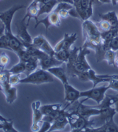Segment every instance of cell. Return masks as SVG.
I'll return each mask as SVG.
<instances>
[{"label": "cell", "instance_id": "28", "mask_svg": "<svg viewBox=\"0 0 118 132\" xmlns=\"http://www.w3.org/2000/svg\"><path fill=\"white\" fill-rule=\"evenodd\" d=\"M116 59V52H115L110 48L105 51L103 60L107 62L109 66H114L115 67Z\"/></svg>", "mask_w": 118, "mask_h": 132}, {"label": "cell", "instance_id": "26", "mask_svg": "<svg viewBox=\"0 0 118 132\" xmlns=\"http://www.w3.org/2000/svg\"><path fill=\"white\" fill-rule=\"evenodd\" d=\"M40 66V60L39 59L35 58V57H32L28 62L25 63V74L26 75H30L31 73H32L33 71H35V70H37L38 67Z\"/></svg>", "mask_w": 118, "mask_h": 132}, {"label": "cell", "instance_id": "39", "mask_svg": "<svg viewBox=\"0 0 118 132\" xmlns=\"http://www.w3.org/2000/svg\"><path fill=\"white\" fill-rule=\"evenodd\" d=\"M109 85L110 86V89L118 91V80H110L109 81Z\"/></svg>", "mask_w": 118, "mask_h": 132}, {"label": "cell", "instance_id": "36", "mask_svg": "<svg viewBox=\"0 0 118 132\" xmlns=\"http://www.w3.org/2000/svg\"><path fill=\"white\" fill-rule=\"evenodd\" d=\"M20 75H14V74H10L9 78V82L11 86H16L17 84H20L21 81Z\"/></svg>", "mask_w": 118, "mask_h": 132}, {"label": "cell", "instance_id": "5", "mask_svg": "<svg viewBox=\"0 0 118 132\" xmlns=\"http://www.w3.org/2000/svg\"><path fill=\"white\" fill-rule=\"evenodd\" d=\"M78 79L81 81H91L92 87H95L101 82H109L110 80H118V75H97L92 68L79 75Z\"/></svg>", "mask_w": 118, "mask_h": 132}, {"label": "cell", "instance_id": "21", "mask_svg": "<svg viewBox=\"0 0 118 132\" xmlns=\"http://www.w3.org/2000/svg\"><path fill=\"white\" fill-rule=\"evenodd\" d=\"M62 65L51 67V68L48 69L47 70H48L53 76H54L55 78H57V79L60 80L61 82L62 83V85H65V84L68 82V81L66 66L65 67V66H62Z\"/></svg>", "mask_w": 118, "mask_h": 132}, {"label": "cell", "instance_id": "40", "mask_svg": "<svg viewBox=\"0 0 118 132\" xmlns=\"http://www.w3.org/2000/svg\"><path fill=\"white\" fill-rule=\"evenodd\" d=\"M5 31H6L5 26H4V24L3 23V21H1V22H0V37L5 34Z\"/></svg>", "mask_w": 118, "mask_h": 132}, {"label": "cell", "instance_id": "29", "mask_svg": "<svg viewBox=\"0 0 118 132\" xmlns=\"http://www.w3.org/2000/svg\"><path fill=\"white\" fill-rule=\"evenodd\" d=\"M70 53H71V49H62L58 52H56L54 54V56L59 61H61L64 63H66L69 59Z\"/></svg>", "mask_w": 118, "mask_h": 132}, {"label": "cell", "instance_id": "31", "mask_svg": "<svg viewBox=\"0 0 118 132\" xmlns=\"http://www.w3.org/2000/svg\"><path fill=\"white\" fill-rule=\"evenodd\" d=\"M5 132H17L18 130L14 127V120L12 119H9L8 120L3 122V129Z\"/></svg>", "mask_w": 118, "mask_h": 132}, {"label": "cell", "instance_id": "13", "mask_svg": "<svg viewBox=\"0 0 118 132\" xmlns=\"http://www.w3.org/2000/svg\"><path fill=\"white\" fill-rule=\"evenodd\" d=\"M35 47H38L39 49L43 51V52L48 54L50 55H54L55 52L54 47L51 46V44L49 43V41L46 39V37L43 35H39L35 37L32 39V43Z\"/></svg>", "mask_w": 118, "mask_h": 132}, {"label": "cell", "instance_id": "9", "mask_svg": "<svg viewBox=\"0 0 118 132\" xmlns=\"http://www.w3.org/2000/svg\"><path fill=\"white\" fill-rule=\"evenodd\" d=\"M23 8H25V6L24 5L17 4L11 6L9 10L6 11L0 12V21H2L5 26V29H6L5 32L7 33L13 32H12V21H13L14 16L17 13V10Z\"/></svg>", "mask_w": 118, "mask_h": 132}, {"label": "cell", "instance_id": "22", "mask_svg": "<svg viewBox=\"0 0 118 132\" xmlns=\"http://www.w3.org/2000/svg\"><path fill=\"white\" fill-rule=\"evenodd\" d=\"M5 34L8 37L9 50L13 51L14 52H17L22 49H25V46H24L22 41L17 37V36H14L13 32H10V33L5 32Z\"/></svg>", "mask_w": 118, "mask_h": 132}, {"label": "cell", "instance_id": "12", "mask_svg": "<svg viewBox=\"0 0 118 132\" xmlns=\"http://www.w3.org/2000/svg\"><path fill=\"white\" fill-rule=\"evenodd\" d=\"M41 103L39 101L32 103V124L31 127L32 131H39L41 123L43 122V114L40 110Z\"/></svg>", "mask_w": 118, "mask_h": 132}, {"label": "cell", "instance_id": "37", "mask_svg": "<svg viewBox=\"0 0 118 132\" xmlns=\"http://www.w3.org/2000/svg\"><path fill=\"white\" fill-rule=\"evenodd\" d=\"M52 123L48 122V121H45V120H43L42 123H41V126H40V128L39 130L40 132H46V131H49L50 130V128L51 127Z\"/></svg>", "mask_w": 118, "mask_h": 132}, {"label": "cell", "instance_id": "18", "mask_svg": "<svg viewBox=\"0 0 118 132\" xmlns=\"http://www.w3.org/2000/svg\"><path fill=\"white\" fill-rule=\"evenodd\" d=\"M66 109H67L66 107L64 108V109H62L60 115H59L55 119V120L52 123V125H51L49 131L63 130L66 127V125L68 123V112L66 111Z\"/></svg>", "mask_w": 118, "mask_h": 132}, {"label": "cell", "instance_id": "45", "mask_svg": "<svg viewBox=\"0 0 118 132\" xmlns=\"http://www.w3.org/2000/svg\"><path fill=\"white\" fill-rule=\"evenodd\" d=\"M50 0H40V5L41 4H43L45 3H47V2H49Z\"/></svg>", "mask_w": 118, "mask_h": 132}, {"label": "cell", "instance_id": "34", "mask_svg": "<svg viewBox=\"0 0 118 132\" xmlns=\"http://www.w3.org/2000/svg\"><path fill=\"white\" fill-rule=\"evenodd\" d=\"M9 63V55L6 53L3 52L0 55V68H1V70L5 69V67L8 65Z\"/></svg>", "mask_w": 118, "mask_h": 132}, {"label": "cell", "instance_id": "27", "mask_svg": "<svg viewBox=\"0 0 118 132\" xmlns=\"http://www.w3.org/2000/svg\"><path fill=\"white\" fill-rule=\"evenodd\" d=\"M62 109V104H44L41 105L40 110L43 116L48 115L53 112L61 110Z\"/></svg>", "mask_w": 118, "mask_h": 132}, {"label": "cell", "instance_id": "42", "mask_svg": "<svg viewBox=\"0 0 118 132\" xmlns=\"http://www.w3.org/2000/svg\"><path fill=\"white\" fill-rule=\"evenodd\" d=\"M58 3H67L73 5V0H57Z\"/></svg>", "mask_w": 118, "mask_h": 132}, {"label": "cell", "instance_id": "10", "mask_svg": "<svg viewBox=\"0 0 118 132\" xmlns=\"http://www.w3.org/2000/svg\"><path fill=\"white\" fill-rule=\"evenodd\" d=\"M82 32H83V38H84V40L90 37H101L102 34L98 26L89 19L83 21Z\"/></svg>", "mask_w": 118, "mask_h": 132}, {"label": "cell", "instance_id": "35", "mask_svg": "<svg viewBox=\"0 0 118 132\" xmlns=\"http://www.w3.org/2000/svg\"><path fill=\"white\" fill-rule=\"evenodd\" d=\"M0 49H7L9 50L8 37L6 34L0 37Z\"/></svg>", "mask_w": 118, "mask_h": 132}, {"label": "cell", "instance_id": "25", "mask_svg": "<svg viewBox=\"0 0 118 132\" xmlns=\"http://www.w3.org/2000/svg\"><path fill=\"white\" fill-rule=\"evenodd\" d=\"M99 17L100 19H103L110 22L113 29H118V18L114 10H111L105 14H100Z\"/></svg>", "mask_w": 118, "mask_h": 132}, {"label": "cell", "instance_id": "46", "mask_svg": "<svg viewBox=\"0 0 118 132\" xmlns=\"http://www.w3.org/2000/svg\"><path fill=\"white\" fill-rule=\"evenodd\" d=\"M111 3L113 6H116L117 3V0H111Z\"/></svg>", "mask_w": 118, "mask_h": 132}, {"label": "cell", "instance_id": "11", "mask_svg": "<svg viewBox=\"0 0 118 132\" xmlns=\"http://www.w3.org/2000/svg\"><path fill=\"white\" fill-rule=\"evenodd\" d=\"M61 19L62 18L60 16H59L58 13L53 10L51 13L47 14V16L46 18H44L43 19H41V20H38L36 22H35V28H36L39 25H40V24H43V25L45 26L46 31L47 32L49 30V28L51 26H56V27L60 26H61Z\"/></svg>", "mask_w": 118, "mask_h": 132}, {"label": "cell", "instance_id": "49", "mask_svg": "<svg viewBox=\"0 0 118 132\" xmlns=\"http://www.w3.org/2000/svg\"><path fill=\"white\" fill-rule=\"evenodd\" d=\"M116 96H117V97H118V93H117V94H116Z\"/></svg>", "mask_w": 118, "mask_h": 132}, {"label": "cell", "instance_id": "44", "mask_svg": "<svg viewBox=\"0 0 118 132\" xmlns=\"http://www.w3.org/2000/svg\"><path fill=\"white\" fill-rule=\"evenodd\" d=\"M9 119H7V118H5L4 116H3L1 114H0V122H5V121H6V120H8Z\"/></svg>", "mask_w": 118, "mask_h": 132}, {"label": "cell", "instance_id": "19", "mask_svg": "<svg viewBox=\"0 0 118 132\" xmlns=\"http://www.w3.org/2000/svg\"><path fill=\"white\" fill-rule=\"evenodd\" d=\"M40 10V0H33V1L28 6L26 10V14L24 17V20L28 18L27 25H29V22L32 19H35V22L39 20L38 13Z\"/></svg>", "mask_w": 118, "mask_h": 132}, {"label": "cell", "instance_id": "48", "mask_svg": "<svg viewBox=\"0 0 118 132\" xmlns=\"http://www.w3.org/2000/svg\"><path fill=\"white\" fill-rule=\"evenodd\" d=\"M93 1H94V2H95V0H93Z\"/></svg>", "mask_w": 118, "mask_h": 132}, {"label": "cell", "instance_id": "43", "mask_svg": "<svg viewBox=\"0 0 118 132\" xmlns=\"http://www.w3.org/2000/svg\"><path fill=\"white\" fill-rule=\"evenodd\" d=\"M113 107H114V109H115L116 113H118V97H117V96H116V102H115Z\"/></svg>", "mask_w": 118, "mask_h": 132}, {"label": "cell", "instance_id": "17", "mask_svg": "<svg viewBox=\"0 0 118 132\" xmlns=\"http://www.w3.org/2000/svg\"><path fill=\"white\" fill-rule=\"evenodd\" d=\"M25 20H21L17 24V37L22 41V43H32V37L28 32L27 22L25 21Z\"/></svg>", "mask_w": 118, "mask_h": 132}, {"label": "cell", "instance_id": "8", "mask_svg": "<svg viewBox=\"0 0 118 132\" xmlns=\"http://www.w3.org/2000/svg\"><path fill=\"white\" fill-rule=\"evenodd\" d=\"M93 0H73V6L80 19L84 21L93 15Z\"/></svg>", "mask_w": 118, "mask_h": 132}, {"label": "cell", "instance_id": "32", "mask_svg": "<svg viewBox=\"0 0 118 132\" xmlns=\"http://www.w3.org/2000/svg\"><path fill=\"white\" fill-rule=\"evenodd\" d=\"M16 54H17V55L18 56V58H19V60L20 61H21V62H24V63H26V62H28L29 59L32 57L28 52V51L25 48V49H22V50H21V51H19V52H16Z\"/></svg>", "mask_w": 118, "mask_h": 132}, {"label": "cell", "instance_id": "24", "mask_svg": "<svg viewBox=\"0 0 118 132\" xmlns=\"http://www.w3.org/2000/svg\"><path fill=\"white\" fill-rule=\"evenodd\" d=\"M58 4L57 0H50L49 2L40 5V10L38 13V18L43 14H48L55 9Z\"/></svg>", "mask_w": 118, "mask_h": 132}, {"label": "cell", "instance_id": "2", "mask_svg": "<svg viewBox=\"0 0 118 132\" xmlns=\"http://www.w3.org/2000/svg\"><path fill=\"white\" fill-rule=\"evenodd\" d=\"M10 73L9 70H0V90L5 96L8 104H13L17 97V89L15 86H11L9 82Z\"/></svg>", "mask_w": 118, "mask_h": 132}, {"label": "cell", "instance_id": "14", "mask_svg": "<svg viewBox=\"0 0 118 132\" xmlns=\"http://www.w3.org/2000/svg\"><path fill=\"white\" fill-rule=\"evenodd\" d=\"M63 86L65 89V100L68 103V104L65 107L68 108V106L72 105L75 101L81 98L80 97L81 91L78 90L73 86H71L68 82L63 85Z\"/></svg>", "mask_w": 118, "mask_h": 132}, {"label": "cell", "instance_id": "23", "mask_svg": "<svg viewBox=\"0 0 118 132\" xmlns=\"http://www.w3.org/2000/svg\"><path fill=\"white\" fill-rule=\"evenodd\" d=\"M100 109V114L98 116V119H99L98 122L101 123V124H103L105 122L113 119L114 116L116 114L114 107L102 108V109Z\"/></svg>", "mask_w": 118, "mask_h": 132}, {"label": "cell", "instance_id": "41", "mask_svg": "<svg viewBox=\"0 0 118 132\" xmlns=\"http://www.w3.org/2000/svg\"><path fill=\"white\" fill-rule=\"evenodd\" d=\"M95 2L99 4H109L111 3V0H95Z\"/></svg>", "mask_w": 118, "mask_h": 132}, {"label": "cell", "instance_id": "38", "mask_svg": "<svg viewBox=\"0 0 118 132\" xmlns=\"http://www.w3.org/2000/svg\"><path fill=\"white\" fill-rule=\"evenodd\" d=\"M110 48L115 51V52H117L118 51V36H116V37H114L111 41H110Z\"/></svg>", "mask_w": 118, "mask_h": 132}, {"label": "cell", "instance_id": "50", "mask_svg": "<svg viewBox=\"0 0 118 132\" xmlns=\"http://www.w3.org/2000/svg\"><path fill=\"white\" fill-rule=\"evenodd\" d=\"M117 18H118V15H117Z\"/></svg>", "mask_w": 118, "mask_h": 132}, {"label": "cell", "instance_id": "6", "mask_svg": "<svg viewBox=\"0 0 118 132\" xmlns=\"http://www.w3.org/2000/svg\"><path fill=\"white\" fill-rule=\"evenodd\" d=\"M110 89V85L108 86H103L99 87H92L91 89L81 91L80 93V97L85 98V99H91L95 101L98 104H99L105 97L106 92Z\"/></svg>", "mask_w": 118, "mask_h": 132}, {"label": "cell", "instance_id": "20", "mask_svg": "<svg viewBox=\"0 0 118 132\" xmlns=\"http://www.w3.org/2000/svg\"><path fill=\"white\" fill-rule=\"evenodd\" d=\"M40 68L43 70H48L51 67H57V66H61L64 64V63L59 61L57 59L55 58L54 55H50L48 54H45L43 57H41L40 59Z\"/></svg>", "mask_w": 118, "mask_h": 132}, {"label": "cell", "instance_id": "15", "mask_svg": "<svg viewBox=\"0 0 118 132\" xmlns=\"http://www.w3.org/2000/svg\"><path fill=\"white\" fill-rule=\"evenodd\" d=\"M77 40V35L76 33H65L63 38L59 41L54 47V52H58L62 49H71L73 45Z\"/></svg>", "mask_w": 118, "mask_h": 132}, {"label": "cell", "instance_id": "1", "mask_svg": "<svg viewBox=\"0 0 118 132\" xmlns=\"http://www.w3.org/2000/svg\"><path fill=\"white\" fill-rule=\"evenodd\" d=\"M91 52V50L86 47L82 46L80 47V52L77 56V59L76 62L71 66L70 67H67V75L68 77L73 78V77H78L81 74L87 72L90 69H91V67L87 61V55H89Z\"/></svg>", "mask_w": 118, "mask_h": 132}, {"label": "cell", "instance_id": "16", "mask_svg": "<svg viewBox=\"0 0 118 132\" xmlns=\"http://www.w3.org/2000/svg\"><path fill=\"white\" fill-rule=\"evenodd\" d=\"M83 131L85 132H118V125L114 122V119H110L105 122L99 127H87Z\"/></svg>", "mask_w": 118, "mask_h": 132}, {"label": "cell", "instance_id": "7", "mask_svg": "<svg viewBox=\"0 0 118 132\" xmlns=\"http://www.w3.org/2000/svg\"><path fill=\"white\" fill-rule=\"evenodd\" d=\"M85 101H87V99L83 100L82 101H75L72 104L69 111H76L87 119H90L94 116H98L100 114V109L95 107H90L83 104Z\"/></svg>", "mask_w": 118, "mask_h": 132}, {"label": "cell", "instance_id": "3", "mask_svg": "<svg viewBox=\"0 0 118 132\" xmlns=\"http://www.w3.org/2000/svg\"><path fill=\"white\" fill-rule=\"evenodd\" d=\"M54 81V76H53L48 70L42 68L37 69L25 78L20 81L21 84H32V85H42V84L51 83Z\"/></svg>", "mask_w": 118, "mask_h": 132}, {"label": "cell", "instance_id": "30", "mask_svg": "<svg viewBox=\"0 0 118 132\" xmlns=\"http://www.w3.org/2000/svg\"><path fill=\"white\" fill-rule=\"evenodd\" d=\"M25 63L19 61L17 64H15L14 67H12L9 71L10 74H14V75H21V74H25Z\"/></svg>", "mask_w": 118, "mask_h": 132}, {"label": "cell", "instance_id": "33", "mask_svg": "<svg viewBox=\"0 0 118 132\" xmlns=\"http://www.w3.org/2000/svg\"><path fill=\"white\" fill-rule=\"evenodd\" d=\"M98 27L100 30L101 32H106V31H109L112 28V26L110 24V22H108L107 21L105 20H103V19H100V21L98 22Z\"/></svg>", "mask_w": 118, "mask_h": 132}, {"label": "cell", "instance_id": "4", "mask_svg": "<svg viewBox=\"0 0 118 132\" xmlns=\"http://www.w3.org/2000/svg\"><path fill=\"white\" fill-rule=\"evenodd\" d=\"M68 124L71 127V131L80 132L87 127H94V123L91 119H87L83 117L76 111L68 110Z\"/></svg>", "mask_w": 118, "mask_h": 132}, {"label": "cell", "instance_id": "47", "mask_svg": "<svg viewBox=\"0 0 118 132\" xmlns=\"http://www.w3.org/2000/svg\"><path fill=\"white\" fill-rule=\"evenodd\" d=\"M115 67H116L118 68V57L116 59V61H115Z\"/></svg>", "mask_w": 118, "mask_h": 132}]
</instances>
